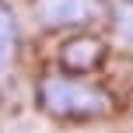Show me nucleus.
Listing matches in <instances>:
<instances>
[{"instance_id":"obj_1","label":"nucleus","mask_w":133,"mask_h":133,"mask_svg":"<svg viewBox=\"0 0 133 133\" xmlns=\"http://www.w3.org/2000/svg\"><path fill=\"white\" fill-rule=\"evenodd\" d=\"M35 102L56 119H98L112 112V98L77 77H42L35 88Z\"/></svg>"},{"instance_id":"obj_2","label":"nucleus","mask_w":133,"mask_h":133,"mask_svg":"<svg viewBox=\"0 0 133 133\" xmlns=\"http://www.w3.org/2000/svg\"><path fill=\"white\" fill-rule=\"evenodd\" d=\"M105 14V0H35V21L49 32L84 28Z\"/></svg>"},{"instance_id":"obj_3","label":"nucleus","mask_w":133,"mask_h":133,"mask_svg":"<svg viewBox=\"0 0 133 133\" xmlns=\"http://www.w3.org/2000/svg\"><path fill=\"white\" fill-rule=\"evenodd\" d=\"M102 60H105V42L95 35H74L60 46V63L70 74H91Z\"/></svg>"},{"instance_id":"obj_4","label":"nucleus","mask_w":133,"mask_h":133,"mask_svg":"<svg viewBox=\"0 0 133 133\" xmlns=\"http://www.w3.org/2000/svg\"><path fill=\"white\" fill-rule=\"evenodd\" d=\"M14 53H18V21H14L11 7L0 0V70L14 60Z\"/></svg>"},{"instance_id":"obj_5","label":"nucleus","mask_w":133,"mask_h":133,"mask_svg":"<svg viewBox=\"0 0 133 133\" xmlns=\"http://www.w3.org/2000/svg\"><path fill=\"white\" fill-rule=\"evenodd\" d=\"M112 28L119 35V42L133 46V0H116L112 7Z\"/></svg>"}]
</instances>
